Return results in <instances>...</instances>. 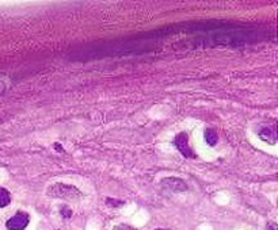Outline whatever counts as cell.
Masks as SVG:
<instances>
[{"label":"cell","mask_w":278,"mask_h":230,"mask_svg":"<svg viewBox=\"0 0 278 230\" xmlns=\"http://www.w3.org/2000/svg\"><path fill=\"white\" fill-rule=\"evenodd\" d=\"M174 144L175 147L178 148V150H179L185 157H189V159L195 157L194 152L191 150V148L189 147V138L186 133H181V134L176 135V137H175Z\"/></svg>","instance_id":"obj_3"},{"label":"cell","mask_w":278,"mask_h":230,"mask_svg":"<svg viewBox=\"0 0 278 230\" xmlns=\"http://www.w3.org/2000/svg\"><path fill=\"white\" fill-rule=\"evenodd\" d=\"M30 221V217L29 214L23 213V211H19L18 214H15L13 218H10L7 221V229L10 230H23L29 224Z\"/></svg>","instance_id":"obj_2"},{"label":"cell","mask_w":278,"mask_h":230,"mask_svg":"<svg viewBox=\"0 0 278 230\" xmlns=\"http://www.w3.org/2000/svg\"><path fill=\"white\" fill-rule=\"evenodd\" d=\"M48 195L61 199H76L80 197V192H79L78 188H75L72 185L56 183V184L51 185L48 188Z\"/></svg>","instance_id":"obj_1"},{"label":"cell","mask_w":278,"mask_h":230,"mask_svg":"<svg viewBox=\"0 0 278 230\" xmlns=\"http://www.w3.org/2000/svg\"><path fill=\"white\" fill-rule=\"evenodd\" d=\"M10 79L6 76H0V95L4 92L6 90H8V87H10Z\"/></svg>","instance_id":"obj_8"},{"label":"cell","mask_w":278,"mask_h":230,"mask_svg":"<svg viewBox=\"0 0 278 230\" xmlns=\"http://www.w3.org/2000/svg\"><path fill=\"white\" fill-rule=\"evenodd\" d=\"M160 230H163V229H160Z\"/></svg>","instance_id":"obj_12"},{"label":"cell","mask_w":278,"mask_h":230,"mask_svg":"<svg viewBox=\"0 0 278 230\" xmlns=\"http://www.w3.org/2000/svg\"><path fill=\"white\" fill-rule=\"evenodd\" d=\"M10 200H11L10 192L7 191L6 188H1V187H0V209H1V207H6V206L10 203Z\"/></svg>","instance_id":"obj_7"},{"label":"cell","mask_w":278,"mask_h":230,"mask_svg":"<svg viewBox=\"0 0 278 230\" xmlns=\"http://www.w3.org/2000/svg\"><path fill=\"white\" fill-rule=\"evenodd\" d=\"M259 137L263 141H267L269 144H276V141H277V129H276L274 125L267 126L259 133Z\"/></svg>","instance_id":"obj_5"},{"label":"cell","mask_w":278,"mask_h":230,"mask_svg":"<svg viewBox=\"0 0 278 230\" xmlns=\"http://www.w3.org/2000/svg\"><path fill=\"white\" fill-rule=\"evenodd\" d=\"M163 187H166L168 190L174 192H182L188 190V185L186 183L181 179H175V178H170V179H163L162 181Z\"/></svg>","instance_id":"obj_4"},{"label":"cell","mask_w":278,"mask_h":230,"mask_svg":"<svg viewBox=\"0 0 278 230\" xmlns=\"http://www.w3.org/2000/svg\"><path fill=\"white\" fill-rule=\"evenodd\" d=\"M114 230H133V229H130L128 226H118V228H116Z\"/></svg>","instance_id":"obj_10"},{"label":"cell","mask_w":278,"mask_h":230,"mask_svg":"<svg viewBox=\"0 0 278 230\" xmlns=\"http://www.w3.org/2000/svg\"><path fill=\"white\" fill-rule=\"evenodd\" d=\"M267 230H277V228H276V225L272 224L269 228H267Z\"/></svg>","instance_id":"obj_11"},{"label":"cell","mask_w":278,"mask_h":230,"mask_svg":"<svg viewBox=\"0 0 278 230\" xmlns=\"http://www.w3.org/2000/svg\"><path fill=\"white\" fill-rule=\"evenodd\" d=\"M61 211H63V215H64V217H71L72 215V213H71V210H70V209H68V207H63V209H61Z\"/></svg>","instance_id":"obj_9"},{"label":"cell","mask_w":278,"mask_h":230,"mask_svg":"<svg viewBox=\"0 0 278 230\" xmlns=\"http://www.w3.org/2000/svg\"><path fill=\"white\" fill-rule=\"evenodd\" d=\"M217 140H219V137H217V133L214 131L213 129H207V130H205V141H207L210 147L216 145V144H217Z\"/></svg>","instance_id":"obj_6"}]
</instances>
